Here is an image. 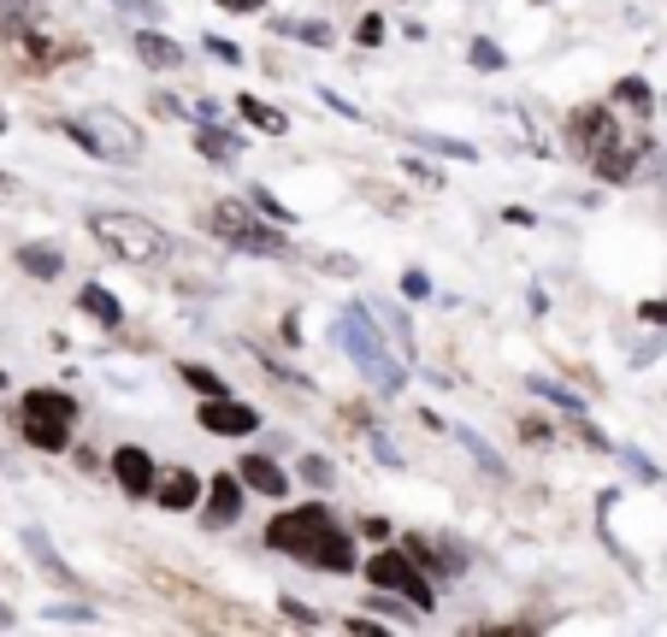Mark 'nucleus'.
Masks as SVG:
<instances>
[{
	"mask_svg": "<svg viewBox=\"0 0 667 637\" xmlns=\"http://www.w3.org/2000/svg\"><path fill=\"white\" fill-rule=\"evenodd\" d=\"M266 543L278 555L301 561V567H319V573H355L360 555H355V538L331 519L325 502H308V508H278L266 526Z\"/></svg>",
	"mask_w": 667,
	"mask_h": 637,
	"instance_id": "1",
	"label": "nucleus"
},
{
	"mask_svg": "<svg viewBox=\"0 0 667 637\" xmlns=\"http://www.w3.org/2000/svg\"><path fill=\"white\" fill-rule=\"evenodd\" d=\"M331 342H337V349L360 366V378L379 384V396H396L402 378H408V372L390 360L384 337H379V318H367V308H349V313H343L337 325H331Z\"/></svg>",
	"mask_w": 667,
	"mask_h": 637,
	"instance_id": "2",
	"label": "nucleus"
},
{
	"mask_svg": "<svg viewBox=\"0 0 667 637\" xmlns=\"http://www.w3.org/2000/svg\"><path fill=\"white\" fill-rule=\"evenodd\" d=\"M207 230L219 242H230V249H242V254H289L284 225H272L254 201H249V207H242V201H219L213 219H207Z\"/></svg>",
	"mask_w": 667,
	"mask_h": 637,
	"instance_id": "3",
	"label": "nucleus"
},
{
	"mask_svg": "<svg viewBox=\"0 0 667 637\" xmlns=\"http://www.w3.org/2000/svg\"><path fill=\"white\" fill-rule=\"evenodd\" d=\"M90 230H95V237L107 242L119 260H130V266H154V260L171 254V237H166L154 219H142V213H95Z\"/></svg>",
	"mask_w": 667,
	"mask_h": 637,
	"instance_id": "4",
	"label": "nucleus"
},
{
	"mask_svg": "<svg viewBox=\"0 0 667 637\" xmlns=\"http://www.w3.org/2000/svg\"><path fill=\"white\" fill-rule=\"evenodd\" d=\"M360 573L372 578V590H396L402 602H414V608H438V590H431V578H426V567L408 555V543L402 549H379V555H367L360 561Z\"/></svg>",
	"mask_w": 667,
	"mask_h": 637,
	"instance_id": "5",
	"label": "nucleus"
},
{
	"mask_svg": "<svg viewBox=\"0 0 667 637\" xmlns=\"http://www.w3.org/2000/svg\"><path fill=\"white\" fill-rule=\"evenodd\" d=\"M60 130L78 142V148H90L95 159H136L142 154V130L130 119H119L112 107H95L90 119H65Z\"/></svg>",
	"mask_w": 667,
	"mask_h": 637,
	"instance_id": "6",
	"label": "nucleus"
},
{
	"mask_svg": "<svg viewBox=\"0 0 667 637\" xmlns=\"http://www.w3.org/2000/svg\"><path fill=\"white\" fill-rule=\"evenodd\" d=\"M608 142H620V124H615V107L591 100V107H573L568 112V154L579 159H597Z\"/></svg>",
	"mask_w": 667,
	"mask_h": 637,
	"instance_id": "7",
	"label": "nucleus"
},
{
	"mask_svg": "<svg viewBox=\"0 0 667 637\" xmlns=\"http://www.w3.org/2000/svg\"><path fill=\"white\" fill-rule=\"evenodd\" d=\"M201 431H213V437H249L260 431V408L237 396H201Z\"/></svg>",
	"mask_w": 667,
	"mask_h": 637,
	"instance_id": "8",
	"label": "nucleus"
},
{
	"mask_svg": "<svg viewBox=\"0 0 667 637\" xmlns=\"http://www.w3.org/2000/svg\"><path fill=\"white\" fill-rule=\"evenodd\" d=\"M112 478H119V490H124L130 502H142V496H154L159 467H154V455L142 443H124L119 455H112Z\"/></svg>",
	"mask_w": 667,
	"mask_h": 637,
	"instance_id": "9",
	"label": "nucleus"
},
{
	"mask_svg": "<svg viewBox=\"0 0 667 637\" xmlns=\"http://www.w3.org/2000/svg\"><path fill=\"white\" fill-rule=\"evenodd\" d=\"M19 431H24L31 448H48V455L71 448V419L53 413V408H19Z\"/></svg>",
	"mask_w": 667,
	"mask_h": 637,
	"instance_id": "10",
	"label": "nucleus"
},
{
	"mask_svg": "<svg viewBox=\"0 0 667 637\" xmlns=\"http://www.w3.org/2000/svg\"><path fill=\"white\" fill-rule=\"evenodd\" d=\"M201 496H207V490H201V478H195L190 467H171V472L154 484V502H159L166 514H190Z\"/></svg>",
	"mask_w": 667,
	"mask_h": 637,
	"instance_id": "11",
	"label": "nucleus"
},
{
	"mask_svg": "<svg viewBox=\"0 0 667 637\" xmlns=\"http://www.w3.org/2000/svg\"><path fill=\"white\" fill-rule=\"evenodd\" d=\"M242 490H249V484H242V472H219V478H213V484H207V526H230V519L242 514Z\"/></svg>",
	"mask_w": 667,
	"mask_h": 637,
	"instance_id": "12",
	"label": "nucleus"
},
{
	"mask_svg": "<svg viewBox=\"0 0 667 637\" xmlns=\"http://www.w3.org/2000/svg\"><path fill=\"white\" fill-rule=\"evenodd\" d=\"M237 472H242V484H249V490H260V496H278V502H284L289 472H284L272 455H242V460H237Z\"/></svg>",
	"mask_w": 667,
	"mask_h": 637,
	"instance_id": "13",
	"label": "nucleus"
},
{
	"mask_svg": "<svg viewBox=\"0 0 667 637\" xmlns=\"http://www.w3.org/2000/svg\"><path fill=\"white\" fill-rule=\"evenodd\" d=\"M402 543H408V555L419 561V567H438L443 578L467 573V555H461L455 543H431V538H419V531H414V538H402Z\"/></svg>",
	"mask_w": 667,
	"mask_h": 637,
	"instance_id": "14",
	"label": "nucleus"
},
{
	"mask_svg": "<svg viewBox=\"0 0 667 637\" xmlns=\"http://www.w3.org/2000/svg\"><path fill=\"white\" fill-rule=\"evenodd\" d=\"M136 60L154 71H178L183 65V41H171L166 31H136Z\"/></svg>",
	"mask_w": 667,
	"mask_h": 637,
	"instance_id": "15",
	"label": "nucleus"
},
{
	"mask_svg": "<svg viewBox=\"0 0 667 637\" xmlns=\"http://www.w3.org/2000/svg\"><path fill=\"white\" fill-rule=\"evenodd\" d=\"M48 19V0H0V36H31Z\"/></svg>",
	"mask_w": 667,
	"mask_h": 637,
	"instance_id": "16",
	"label": "nucleus"
},
{
	"mask_svg": "<svg viewBox=\"0 0 667 637\" xmlns=\"http://www.w3.org/2000/svg\"><path fill=\"white\" fill-rule=\"evenodd\" d=\"M190 136H195V148L207 154L213 166H237V159H242V142L230 136V130H219V124H195Z\"/></svg>",
	"mask_w": 667,
	"mask_h": 637,
	"instance_id": "17",
	"label": "nucleus"
},
{
	"mask_svg": "<svg viewBox=\"0 0 667 637\" xmlns=\"http://www.w3.org/2000/svg\"><path fill=\"white\" fill-rule=\"evenodd\" d=\"M526 389H532V396H544L561 419H585V413H591V408H585V396H573V389H568V384H556V378H526Z\"/></svg>",
	"mask_w": 667,
	"mask_h": 637,
	"instance_id": "18",
	"label": "nucleus"
},
{
	"mask_svg": "<svg viewBox=\"0 0 667 637\" xmlns=\"http://www.w3.org/2000/svg\"><path fill=\"white\" fill-rule=\"evenodd\" d=\"M83 313L95 318V325H107V330H119L124 325V308H119V296H112V289H100V284H83Z\"/></svg>",
	"mask_w": 667,
	"mask_h": 637,
	"instance_id": "19",
	"label": "nucleus"
},
{
	"mask_svg": "<svg viewBox=\"0 0 667 637\" xmlns=\"http://www.w3.org/2000/svg\"><path fill=\"white\" fill-rule=\"evenodd\" d=\"M19 266L31 272V278H60V272H65V254L53 249V242H24V249H19Z\"/></svg>",
	"mask_w": 667,
	"mask_h": 637,
	"instance_id": "20",
	"label": "nucleus"
},
{
	"mask_svg": "<svg viewBox=\"0 0 667 637\" xmlns=\"http://www.w3.org/2000/svg\"><path fill=\"white\" fill-rule=\"evenodd\" d=\"M272 31H278V36H296V41H308V48H331V41H337V31H331L325 19H272Z\"/></svg>",
	"mask_w": 667,
	"mask_h": 637,
	"instance_id": "21",
	"label": "nucleus"
},
{
	"mask_svg": "<svg viewBox=\"0 0 667 637\" xmlns=\"http://www.w3.org/2000/svg\"><path fill=\"white\" fill-rule=\"evenodd\" d=\"M237 112H242V119H249L254 130H266V136H284V130H289L284 112L266 107V100H254V95H237Z\"/></svg>",
	"mask_w": 667,
	"mask_h": 637,
	"instance_id": "22",
	"label": "nucleus"
},
{
	"mask_svg": "<svg viewBox=\"0 0 667 637\" xmlns=\"http://www.w3.org/2000/svg\"><path fill=\"white\" fill-rule=\"evenodd\" d=\"M455 437H461V443H467V455H473V460H478V467H485L490 478H509V460H502V455H497V448H490L485 437H478V431H467V425H461V431H455Z\"/></svg>",
	"mask_w": 667,
	"mask_h": 637,
	"instance_id": "23",
	"label": "nucleus"
},
{
	"mask_svg": "<svg viewBox=\"0 0 667 637\" xmlns=\"http://www.w3.org/2000/svg\"><path fill=\"white\" fill-rule=\"evenodd\" d=\"M24 543H31V555H36V567H41V573H53L60 585H71V567H65L60 555H53V543L41 538V531H24Z\"/></svg>",
	"mask_w": 667,
	"mask_h": 637,
	"instance_id": "24",
	"label": "nucleus"
},
{
	"mask_svg": "<svg viewBox=\"0 0 667 637\" xmlns=\"http://www.w3.org/2000/svg\"><path fill=\"white\" fill-rule=\"evenodd\" d=\"M24 408H53V413L78 419V401H71L65 389H24Z\"/></svg>",
	"mask_w": 667,
	"mask_h": 637,
	"instance_id": "25",
	"label": "nucleus"
},
{
	"mask_svg": "<svg viewBox=\"0 0 667 637\" xmlns=\"http://www.w3.org/2000/svg\"><path fill=\"white\" fill-rule=\"evenodd\" d=\"M178 372H183V384H190L195 396H230V389H225V378H219V372H213V366H178Z\"/></svg>",
	"mask_w": 667,
	"mask_h": 637,
	"instance_id": "26",
	"label": "nucleus"
},
{
	"mask_svg": "<svg viewBox=\"0 0 667 637\" xmlns=\"http://www.w3.org/2000/svg\"><path fill=\"white\" fill-rule=\"evenodd\" d=\"M615 100H620V107H632V112H650V100H656V95H650L644 77H620L615 83Z\"/></svg>",
	"mask_w": 667,
	"mask_h": 637,
	"instance_id": "27",
	"label": "nucleus"
},
{
	"mask_svg": "<svg viewBox=\"0 0 667 637\" xmlns=\"http://www.w3.org/2000/svg\"><path fill=\"white\" fill-rule=\"evenodd\" d=\"M467 60H473L478 71H502V65H509V60H502V48H497V41H485V36H473Z\"/></svg>",
	"mask_w": 667,
	"mask_h": 637,
	"instance_id": "28",
	"label": "nucleus"
},
{
	"mask_svg": "<svg viewBox=\"0 0 667 637\" xmlns=\"http://www.w3.org/2000/svg\"><path fill=\"white\" fill-rule=\"evenodd\" d=\"M249 201H254V207H260V213H266V219H272V225H296V213H289V207H284V201H278V195H266V190H249Z\"/></svg>",
	"mask_w": 667,
	"mask_h": 637,
	"instance_id": "29",
	"label": "nucleus"
},
{
	"mask_svg": "<svg viewBox=\"0 0 667 637\" xmlns=\"http://www.w3.org/2000/svg\"><path fill=\"white\" fill-rule=\"evenodd\" d=\"M419 148H431V154H449V159H473V148H467V142H449V136H426V130H419Z\"/></svg>",
	"mask_w": 667,
	"mask_h": 637,
	"instance_id": "30",
	"label": "nucleus"
},
{
	"mask_svg": "<svg viewBox=\"0 0 667 637\" xmlns=\"http://www.w3.org/2000/svg\"><path fill=\"white\" fill-rule=\"evenodd\" d=\"M301 478H308L313 490H325L331 484V460L325 455H308V460H301Z\"/></svg>",
	"mask_w": 667,
	"mask_h": 637,
	"instance_id": "31",
	"label": "nucleus"
},
{
	"mask_svg": "<svg viewBox=\"0 0 667 637\" xmlns=\"http://www.w3.org/2000/svg\"><path fill=\"white\" fill-rule=\"evenodd\" d=\"M360 48H379V41H384V19H379V12H367V19H360Z\"/></svg>",
	"mask_w": 667,
	"mask_h": 637,
	"instance_id": "32",
	"label": "nucleus"
},
{
	"mask_svg": "<svg viewBox=\"0 0 667 637\" xmlns=\"http://www.w3.org/2000/svg\"><path fill=\"white\" fill-rule=\"evenodd\" d=\"M402 296H408V301L431 296V278H426V272H408V278H402Z\"/></svg>",
	"mask_w": 667,
	"mask_h": 637,
	"instance_id": "33",
	"label": "nucleus"
},
{
	"mask_svg": "<svg viewBox=\"0 0 667 637\" xmlns=\"http://www.w3.org/2000/svg\"><path fill=\"white\" fill-rule=\"evenodd\" d=\"M213 48V60H225V65H242V48H230V41H207Z\"/></svg>",
	"mask_w": 667,
	"mask_h": 637,
	"instance_id": "34",
	"label": "nucleus"
},
{
	"mask_svg": "<svg viewBox=\"0 0 667 637\" xmlns=\"http://www.w3.org/2000/svg\"><path fill=\"white\" fill-rule=\"evenodd\" d=\"M520 437H526V443H549V425H544V419H526V425H520Z\"/></svg>",
	"mask_w": 667,
	"mask_h": 637,
	"instance_id": "35",
	"label": "nucleus"
},
{
	"mask_svg": "<svg viewBox=\"0 0 667 637\" xmlns=\"http://www.w3.org/2000/svg\"><path fill=\"white\" fill-rule=\"evenodd\" d=\"M638 318H650V325H667V301H644V308H638Z\"/></svg>",
	"mask_w": 667,
	"mask_h": 637,
	"instance_id": "36",
	"label": "nucleus"
},
{
	"mask_svg": "<svg viewBox=\"0 0 667 637\" xmlns=\"http://www.w3.org/2000/svg\"><path fill=\"white\" fill-rule=\"evenodd\" d=\"M119 7H124V12H142V19H159V7H154V0H119Z\"/></svg>",
	"mask_w": 667,
	"mask_h": 637,
	"instance_id": "37",
	"label": "nucleus"
},
{
	"mask_svg": "<svg viewBox=\"0 0 667 637\" xmlns=\"http://www.w3.org/2000/svg\"><path fill=\"white\" fill-rule=\"evenodd\" d=\"M408 171H414V178H419V183H431V190H438V183H443V178H438V171H431V166H419V159H408Z\"/></svg>",
	"mask_w": 667,
	"mask_h": 637,
	"instance_id": "38",
	"label": "nucleus"
},
{
	"mask_svg": "<svg viewBox=\"0 0 667 637\" xmlns=\"http://www.w3.org/2000/svg\"><path fill=\"white\" fill-rule=\"evenodd\" d=\"M284 614H289V620H301V626H313V614H308V608H301L296 597H284Z\"/></svg>",
	"mask_w": 667,
	"mask_h": 637,
	"instance_id": "39",
	"label": "nucleus"
},
{
	"mask_svg": "<svg viewBox=\"0 0 667 637\" xmlns=\"http://www.w3.org/2000/svg\"><path fill=\"white\" fill-rule=\"evenodd\" d=\"M219 7H225V12H260L266 0H219Z\"/></svg>",
	"mask_w": 667,
	"mask_h": 637,
	"instance_id": "40",
	"label": "nucleus"
},
{
	"mask_svg": "<svg viewBox=\"0 0 667 637\" xmlns=\"http://www.w3.org/2000/svg\"><path fill=\"white\" fill-rule=\"evenodd\" d=\"M662 190H667V159H662Z\"/></svg>",
	"mask_w": 667,
	"mask_h": 637,
	"instance_id": "41",
	"label": "nucleus"
},
{
	"mask_svg": "<svg viewBox=\"0 0 667 637\" xmlns=\"http://www.w3.org/2000/svg\"><path fill=\"white\" fill-rule=\"evenodd\" d=\"M0 389H7V372H0Z\"/></svg>",
	"mask_w": 667,
	"mask_h": 637,
	"instance_id": "42",
	"label": "nucleus"
},
{
	"mask_svg": "<svg viewBox=\"0 0 667 637\" xmlns=\"http://www.w3.org/2000/svg\"><path fill=\"white\" fill-rule=\"evenodd\" d=\"M0 130H7V112H0Z\"/></svg>",
	"mask_w": 667,
	"mask_h": 637,
	"instance_id": "43",
	"label": "nucleus"
}]
</instances>
